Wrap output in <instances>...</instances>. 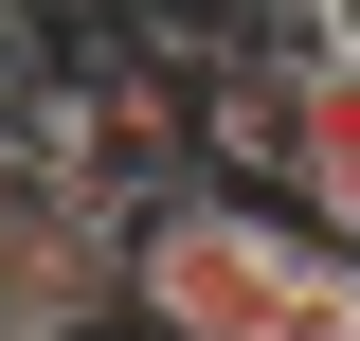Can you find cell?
Returning a JSON list of instances; mask_svg holds the SVG:
<instances>
[{
	"mask_svg": "<svg viewBox=\"0 0 360 341\" xmlns=\"http://www.w3.org/2000/svg\"><path fill=\"white\" fill-rule=\"evenodd\" d=\"M270 341H360V269L324 252V269H307V305H288V323H270Z\"/></svg>",
	"mask_w": 360,
	"mask_h": 341,
	"instance_id": "obj_3",
	"label": "cell"
},
{
	"mask_svg": "<svg viewBox=\"0 0 360 341\" xmlns=\"http://www.w3.org/2000/svg\"><path fill=\"white\" fill-rule=\"evenodd\" d=\"M324 234L288 198H234V180H180L127 215V341H270L307 305Z\"/></svg>",
	"mask_w": 360,
	"mask_h": 341,
	"instance_id": "obj_1",
	"label": "cell"
},
{
	"mask_svg": "<svg viewBox=\"0 0 360 341\" xmlns=\"http://www.w3.org/2000/svg\"><path fill=\"white\" fill-rule=\"evenodd\" d=\"M108 323H127V215L18 198V234H0V341H108Z\"/></svg>",
	"mask_w": 360,
	"mask_h": 341,
	"instance_id": "obj_2",
	"label": "cell"
},
{
	"mask_svg": "<svg viewBox=\"0 0 360 341\" xmlns=\"http://www.w3.org/2000/svg\"><path fill=\"white\" fill-rule=\"evenodd\" d=\"M307 18H324V36H342V18H360V0H307Z\"/></svg>",
	"mask_w": 360,
	"mask_h": 341,
	"instance_id": "obj_4",
	"label": "cell"
}]
</instances>
